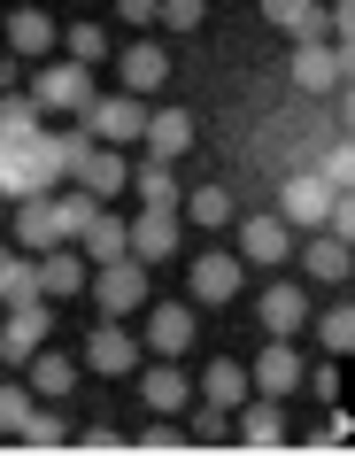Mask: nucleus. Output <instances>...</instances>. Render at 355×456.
Instances as JSON below:
<instances>
[{
	"label": "nucleus",
	"instance_id": "8",
	"mask_svg": "<svg viewBox=\"0 0 355 456\" xmlns=\"http://www.w3.org/2000/svg\"><path fill=\"white\" fill-rule=\"evenodd\" d=\"M294 256H302V279H317V287H340V279L355 271V248L340 240L332 224H317V232H302V240H294Z\"/></svg>",
	"mask_w": 355,
	"mask_h": 456
},
{
	"label": "nucleus",
	"instance_id": "38",
	"mask_svg": "<svg viewBox=\"0 0 355 456\" xmlns=\"http://www.w3.org/2000/svg\"><path fill=\"white\" fill-rule=\"evenodd\" d=\"M201 16H209V0H163V31H201Z\"/></svg>",
	"mask_w": 355,
	"mask_h": 456
},
{
	"label": "nucleus",
	"instance_id": "10",
	"mask_svg": "<svg viewBox=\"0 0 355 456\" xmlns=\"http://www.w3.org/2000/svg\"><path fill=\"white\" fill-rule=\"evenodd\" d=\"M255 317H262V333H270V340H302V325H317V310H309V294L294 287V279L262 287L255 294Z\"/></svg>",
	"mask_w": 355,
	"mask_h": 456
},
{
	"label": "nucleus",
	"instance_id": "27",
	"mask_svg": "<svg viewBox=\"0 0 355 456\" xmlns=\"http://www.w3.org/2000/svg\"><path fill=\"white\" fill-rule=\"evenodd\" d=\"M132 193H140L147 209H178V163H132Z\"/></svg>",
	"mask_w": 355,
	"mask_h": 456
},
{
	"label": "nucleus",
	"instance_id": "23",
	"mask_svg": "<svg viewBox=\"0 0 355 456\" xmlns=\"http://www.w3.org/2000/svg\"><path fill=\"white\" fill-rule=\"evenodd\" d=\"M8 54H16V62L54 54V16L47 8H8Z\"/></svg>",
	"mask_w": 355,
	"mask_h": 456
},
{
	"label": "nucleus",
	"instance_id": "32",
	"mask_svg": "<svg viewBox=\"0 0 355 456\" xmlns=\"http://www.w3.org/2000/svg\"><path fill=\"white\" fill-rule=\"evenodd\" d=\"M317 340H325V356H355V302L317 310Z\"/></svg>",
	"mask_w": 355,
	"mask_h": 456
},
{
	"label": "nucleus",
	"instance_id": "45",
	"mask_svg": "<svg viewBox=\"0 0 355 456\" xmlns=\"http://www.w3.org/2000/svg\"><path fill=\"white\" fill-rule=\"evenodd\" d=\"M348 279H355V271H348Z\"/></svg>",
	"mask_w": 355,
	"mask_h": 456
},
{
	"label": "nucleus",
	"instance_id": "17",
	"mask_svg": "<svg viewBox=\"0 0 355 456\" xmlns=\"http://www.w3.org/2000/svg\"><path fill=\"white\" fill-rule=\"evenodd\" d=\"M262 16L302 47V39H332V8L325 0H262Z\"/></svg>",
	"mask_w": 355,
	"mask_h": 456
},
{
	"label": "nucleus",
	"instance_id": "20",
	"mask_svg": "<svg viewBox=\"0 0 355 456\" xmlns=\"http://www.w3.org/2000/svg\"><path fill=\"white\" fill-rule=\"evenodd\" d=\"M16 240H24L31 256L70 248V240H62V216H54V193H39V201H16Z\"/></svg>",
	"mask_w": 355,
	"mask_h": 456
},
{
	"label": "nucleus",
	"instance_id": "19",
	"mask_svg": "<svg viewBox=\"0 0 355 456\" xmlns=\"http://www.w3.org/2000/svg\"><path fill=\"white\" fill-rule=\"evenodd\" d=\"M193 333H201V317H193V310H178V302L147 310V348H155V356H178V363H186Z\"/></svg>",
	"mask_w": 355,
	"mask_h": 456
},
{
	"label": "nucleus",
	"instance_id": "42",
	"mask_svg": "<svg viewBox=\"0 0 355 456\" xmlns=\"http://www.w3.org/2000/svg\"><path fill=\"white\" fill-rule=\"evenodd\" d=\"M332 39H355V0H332Z\"/></svg>",
	"mask_w": 355,
	"mask_h": 456
},
{
	"label": "nucleus",
	"instance_id": "35",
	"mask_svg": "<svg viewBox=\"0 0 355 456\" xmlns=\"http://www.w3.org/2000/svg\"><path fill=\"white\" fill-rule=\"evenodd\" d=\"M178 426H186L193 441H224V433H232V410H216V403H201V395H193V410L178 418Z\"/></svg>",
	"mask_w": 355,
	"mask_h": 456
},
{
	"label": "nucleus",
	"instance_id": "22",
	"mask_svg": "<svg viewBox=\"0 0 355 456\" xmlns=\"http://www.w3.org/2000/svg\"><path fill=\"white\" fill-rule=\"evenodd\" d=\"M77 186L101 193V201H109V193H132V155H124V147H93V155L77 163Z\"/></svg>",
	"mask_w": 355,
	"mask_h": 456
},
{
	"label": "nucleus",
	"instance_id": "31",
	"mask_svg": "<svg viewBox=\"0 0 355 456\" xmlns=\"http://www.w3.org/2000/svg\"><path fill=\"white\" fill-rule=\"evenodd\" d=\"M39 124H47V109H39L31 94H0V140H8V147H16V140H31Z\"/></svg>",
	"mask_w": 355,
	"mask_h": 456
},
{
	"label": "nucleus",
	"instance_id": "2",
	"mask_svg": "<svg viewBox=\"0 0 355 456\" xmlns=\"http://www.w3.org/2000/svg\"><path fill=\"white\" fill-rule=\"evenodd\" d=\"M47 333H54V302H47V294H31V302H16V310H0V363L24 371V363L47 348Z\"/></svg>",
	"mask_w": 355,
	"mask_h": 456
},
{
	"label": "nucleus",
	"instance_id": "40",
	"mask_svg": "<svg viewBox=\"0 0 355 456\" xmlns=\"http://www.w3.org/2000/svg\"><path fill=\"white\" fill-rule=\"evenodd\" d=\"M332 232H340V240H348V248H355V186H348V193H340V201H332Z\"/></svg>",
	"mask_w": 355,
	"mask_h": 456
},
{
	"label": "nucleus",
	"instance_id": "37",
	"mask_svg": "<svg viewBox=\"0 0 355 456\" xmlns=\"http://www.w3.org/2000/svg\"><path fill=\"white\" fill-rule=\"evenodd\" d=\"M317 170H325V186H340V193H348V186H355V140H332Z\"/></svg>",
	"mask_w": 355,
	"mask_h": 456
},
{
	"label": "nucleus",
	"instance_id": "12",
	"mask_svg": "<svg viewBox=\"0 0 355 456\" xmlns=\"http://www.w3.org/2000/svg\"><path fill=\"white\" fill-rule=\"evenodd\" d=\"M140 395H147V410H155V418H186L201 387H193L186 371H178V356H163L155 371H140Z\"/></svg>",
	"mask_w": 355,
	"mask_h": 456
},
{
	"label": "nucleus",
	"instance_id": "15",
	"mask_svg": "<svg viewBox=\"0 0 355 456\" xmlns=\"http://www.w3.org/2000/svg\"><path fill=\"white\" fill-rule=\"evenodd\" d=\"M232 418H239V449H286V403H270V395H247Z\"/></svg>",
	"mask_w": 355,
	"mask_h": 456
},
{
	"label": "nucleus",
	"instance_id": "6",
	"mask_svg": "<svg viewBox=\"0 0 355 456\" xmlns=\"http://www.w3.org/2000/svg\"><path fill=\"white\" fill-rule=\"evenodd\" d=\"M85 371L93 379H140V333H124L117 317H101L85 340Z\"/></svg>",
	"mask_w": 355,
	"mask_h": 456
},
{
	"label": "nucleus",
	"instance_id": "4",
	"mask_svg": "<svg viewBox=\"0 0 355 456\" xmlns=\"http://www.w3.org/2000/svg\"><path fill=\"white\" fill-rule=\"evenodd\" d=\"M239 279H247V256H239V248H209V256H193V264H186V294L201 302V310L239 302Z\"/></svg>",
	"mask_w": 355,
	"mask_h": 456
},
{
	"label": "nucleus",
	"instance_id": "5",
	"mask_svg": "<svg viewBox=\"0 0 355 456\" xmlns=\"http://www.w3.org/2000/svg\"><path fill=\"white\" fill-rule=\"evenodd\" d=\"M332 201H340V186H325V170H294V178L278 186V216L294 224V232L332 224Z\"/></svg>",
	"mask_w": 355,
	"mask_h": 456
},
{
	"label": "nucleus",
	"instance_id": "21",
	"mask_svg": "<svg viewBox=\"0 0 355 456\" xmlns=\"http://www.w3.org/2000/svg\"><path fill=\"white\" fill-rule=\"evenodd\" d=\"M140 140H147V155H155V163H178V155L193 147V109H155Z\"/></svg>",
	"mask_w": 355,
	"mask_h": 456
},
{
	"label": "nucleus",
	"instance_id": "18",
	"mask_svg": "<svg viewBox=\"0 0 355 456\" xmlns=\"http://www.w3.org/2000/svg\"><path fill=\"white\" fill-rule=\"evenodd\" d=\"M132 256L140 264H170L178 256V209H140L132 216Z\"/></svg>",
	"mask_w": 355,
	"mask_h": 456
},
{
	"label": "nucleus",
	"instance_id": "11",
	"mask_svg": "<svg viewBox=\"0 0 355 456\" xmlns=\"http://www.w3.org/2000/svg\"><path fill=\"white\" fill-rule=\"evenodd\" d=\"M85 124H93L101 147H132V140L147 132V101H140V94H101L93 109H85Z\"/></svg>",
	"mask_w": 355,
	"mask_h": 456
},
{
	"label": "nucleus",
	"instance_id": "29",
	"mask_svg": "<svg viewBox=\"0 0 355 456\" xmlns=\"http://www.w3.org/2000/svg\"><path fill=\"white\" fill-rule=\"evenodd\" d=\"M39 294V256H0V310Z\"/></svg>",
	"mask_w": 355,
	"mask_h": 456
},
{
	"label": "nucleus",
	"instance_id": "9",
	"mask_svg": "<svg viewBox=\"0 0 355 456\" xmlns=\"http://www.w3.org/2000/svg\"><path fill=\"white\" fill-rule=\"evenodd\" d=\"M170 86V47L163 39H132V47L117 54V94H163Z\"/></svg>",
	"mask_w": 355,
	"mask_h": 456
},
{
	"label": "nucleus",
	"instance_id": "3",
	"mask_svg": "<svg viewBox=\"0 0 355 456\" xmlns=\"http://www.w3.org/2000/svg\"><path fill=\"white\" fill-rule=\"evenodd\" d=\"M85 294L101 302V317H140L147 310V264L140 256H109V264H93Z\"/></svg>",
	"mask_w": 355,
	"mask_h": 456
},
{
	"label": "nucleus",
	"instance_id": "16",
	"mask_svg": "<svg viewBox=\"0 0 355 456\" xmlns=\"http://www.w3.org/2000/svg\"><path fill=\"white\" fill-rule=\"evenodd\" d=\"M340 47H332V39H302V47H294V86H302V94H340Z\"/></svg>",
	"mask_w": 355,
	"mask_h": 456
},
{
	"label": "nucleus",
	"instance_id": "13",
	"mask_svg": "<svg viewBox=\"0 0 355 456\" xmlns=\"http://www.w3.org/2000/svg\"><path fill=\"white\" fill-rule=\"evenodd\" d=\"M294 240H302V232H294V224H286L278 209L270 216H247V224H239V256H247V264H286V256H294Z\"/></svg>",
	"mask_w": 355,
	"mask_h": 456
},
{
	"label": "nucleus",
	"instance_id": "43",
	"mask_svg": "<svg viewBox=\"0 0 355 456\" xmlns=\"http://www.w3.org/2000/svg\"><path fill=\"white\" fill-rule=\"evenodd\" d=\"M340 132L355 140V77H348V94H340Z\"/></svg>",
	"mask_w": 355,
	"mask_h": 456
},
{
	"label": "nucleus",
	"instance_id": "44",
	"mask_svg": "<svg viewBox=\"0 0 355 456\" xmlns=\"http://www.w3.org/2000/svg\"><path fill=\"white\" fill-rule=\"evenodd\" d=\"M332 47H340V70L355 77V39H332Z\"/></svg>",
	"mask_w": 355,
	"mask_h": 456
},
{
	"label": "nucleus",
	"instance_id": "7",
	"mask_svg": "<svg viewBox=\"0 0 355 456\" xmlns=\"http://www.w3.org/2000/svg\"><path fill=\"white\" fill-rule=\"evenodd\" d=\"M247 379H255V395H270V403H294V395L309 387V363H302L294 340H270V348L247 363Z\"/></svg>",
	"mask_w": 355,
	"mask_h": 456
},
{
	"label": "nucleus",
	"instance_id": "34",
	"mask_svg": "<svg viewBox=\"0 0 355 456\" xmlns=\"http://www.w3.org/2000/svg\"><path fill=\"white\" fill-rule=\"evenodd\" d=\"M186 216L216 232V224H232V193H224V186H193V193H186Z\"/></svg>",
	"mask_w": 355,
	"mask_h": 456
},
{
	"label": "nucleus",
	"instance_id": "24",
	"mask_svg": "<svg viewBox=\"0 0 355 456\" xmlns=\"http://www.w3.org/2000/svg\"><path fill=\"white\" fill-rule=\"evenodd\" d=\"M193 387H201V403H216V410H239L247 395H255V379H247V363H232V356H224V363H209V371H201Z\"/></svg>",
	"mask_w": 355,
	"mask_h": 456
},
{
	"label": "nucleus",
	"instance_id": "41",
	"mask_svg": "<svg viewBox=\"0 0 355 456\" xmlns=\"http://www.w3.org/2000/svg\"><path fill=\"white\" fill-rule=\"evenodd\" d=\"M309 395H317V403H332V395H340V371H332V363H309Z\"/></svg>",
	"mask_w": 355,
	"mask_h": 456
},
{
	"label": "nucleus",
	"instance_id": "1",
	"mask_svg": "<svg viewBox=\"0 0 355 456\" xmlns=\"http://www.w3.org/2000/svg\"><path fill=\"white\" fill-rule=\"evenodd\" d=\"M31 101L47 117H85L101 101V77H93V62H47V70L31 77Z\"/></svg>",
	"mask_w": 355,
	"mask_h": 456
},
{
	"label": "nucleus",
	"instance_id": "30",
	"mask_svg": "<svg viewBox=\"0 0 355 456\" xmlns=\"http://www.w3.org/2000/svg\"><path fill=\"white\" fill-rule=\"evenodd\" d=\"M16 441H24V449H70V441H77V433H70V418H62V403H39V410H31V426L24 433H16Z\"/></svg>",
	"mask_w": 355,
	"mask_h": 456
},
{
	"label": "nucleus",
	"instance_id": "36",
	"mask_svg": "<svg viewBox=\"0 0 355 456\" xmlns=\"http://www.w3.org/2000/svg\"><path fill=\"white\" fill-rule=\"evenodd\" d=\"M62 47H70V62H93V70H101V62H109V31H101V24H70V31H62Z\"/></svg>",
	"mask_w": 355,
	"mask_h": 456
},
{
	"label": "nucleus",
	"instance_id": "28",
	"mask_svg": "<svg viewBox=\"0 0 355 456\" xmlns=\"http://www.w3.org/2000/svg\"><path fill=\"white\" fill-rule=\"evenodd\" d=\"M101 209H109V201H101V193H85V186H77V178H70V193H54V216H62V240H85V224H93V216Z\"/></svg>",
	"mask_w": 355,
	"mask_h": 456
},
{
	"label": "nucleus",
	"instance_id": "14",
	"mask_svg": "<svg viewBox=\"0 0 355 456\" xmlns=\"http://www.w3.org/2000/svg\"><path fill=\"white\" fill-rule=\"evenodd\" d=\"M93 287V256H70V248H47L39 256V294L47 302H70V294Z\"/></svg>",
	"mask_w": 355,
	"mask_h": 456
},
{
	"label": "nucleus",
	"instance_id": "39",
	"mask_svg": "<svg viewBox=\"0 0 355 456\" xmlns=\"http://www.w3.org/2000/svg\"><path fill=\"white\" fill-rule=\"evenodd\" d=\"M117 24H132V31L163 24V0H117Z\"/></svg>",
	"mask_w": 355,
	"mask_h": 456
},
{
	"label": "nucleus",
	"instance_id": "33",
	"mask_svg": "<svg viewBox=\"0 0 355 456\" xmlns=\"http://www.w3.org/2000/svg\"><path fill=\"white\" fill-rule=\"evenodd\" d=\"M31 410H39V395H31V379L16 387V379H0V433L16 441V433L31 426Z\"/></svg>",
	"mask_w": 355,
	"mask_h": 456
},
{
	"label": "nucleus",
	"instance_id": "26",
	"mask_svg": "<svg viewBox=\"0 0 355 456\" xmlns=\"http://www.w3.org/2000/svg\"><path fill=\"white\" fill-rule=\"evenodd\" d=\"M85 256H93V264H109V256H132V216H117V209H101L93 224H85Z\"/></svg>",
	"mask_w": 355,
	"mask_h": 456
},
{
	"label": "nucleus",
	"instance_id": "25",
	"mask_svg": "<svg viewBox=\"0 0 355 456\" xmlns=\"http://www.w3.org/2000/svg\"><path fill=\"white\" fill-rule=\"evenodd\" d=\"M24 379H31V395H39V403H62V395L77 387V363L54 356V348H39V356L24 363Z\"/></svg>",
	"mask_w": 355,
	"mask_h": 456
}]
</instances>
